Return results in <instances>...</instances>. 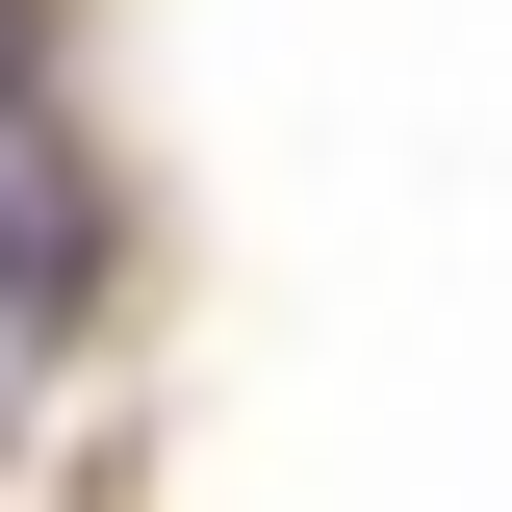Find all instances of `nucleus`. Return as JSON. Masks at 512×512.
<instances>
[{"mask_svg": "<svg viewBox=\"0 0 512 512\" xmlns=\"http://www.w3.org/2000/svg\"><path fill=\"white\" fill-rule=\"evenodd\" d=\"M26 52H52V0H0V103H26Z\"/></svg>", "mask_w": 512, "mask_h": 512, "instance_id": "nucleus-2", "label": "nucleus"}, {"mask_svg": "<svg viewBox=\"0 0 512 512\" xmlns=\"http://www.w3.org/2000/svg\"><path fill=\"white\" fill-rule=\"evenodd\" d=\"M77 308H103V180H77L52 128L0 103V359H52Z\"/></svg>", "mask_w": 512, "mask_h": 512, "instance_id": "nucleus-1", "label": "nucleus"}]
</instances>
